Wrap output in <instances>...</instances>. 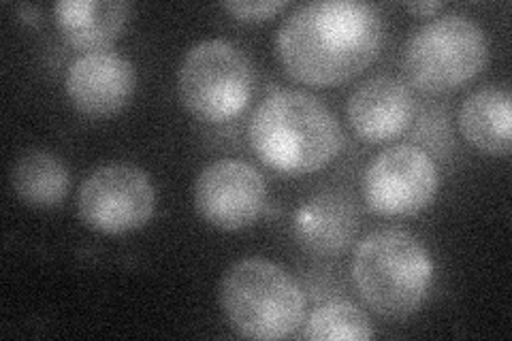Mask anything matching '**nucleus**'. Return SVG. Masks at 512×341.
I'll use <instances>...</instances> for the list:
<instances>
[{"mask_svg":"<svg viewBox=\"0 0 512 341\" xmlns=\"http://www.w3.org/2000/svg\"><path fill=\"white\" fill-rule=\"evenodd\" d=\"M384 39L380 13L352 0H318L295 9L278 30L286 73L312 86H335L376 60Z\"/></svg>","mask_w":512,"mask_h":341,"instance_id":"1","label":"nucleus"},{"mask_svg":"<svg viewBox=\"0 0 512 341\" xmlns=\"http://www.w3.org/2000/svg\"><path fill=\"white\" fill-rule=\"evenodd\" d=\"M250 148L282 175H308L338 156L344 135L329 107L308 92L284 90L256 107Z\"/></svg>","mask_w":512,"mask_h":341,"instance_id":"2","label":"nucleus"},{"mask_svg":"<svg viewBox=\"0 0 512 341\" xmlns=\"http://www.w3.org/2000/svg\"><path fill=\"white\" fill-rule=\"evenodd\" d=\"M352 280L374 312L404 318L425 301L434 282V263L414 235L384 229L359 243L352 258Z\"/></svg>","mask_w":512,"mask_h":341,"instance_id":"3","label":"nucleus"},{"mask_svg":"<svg viewBox=\"0 0 512 341\" xmlns=\"http://www.w3.org/2000/svg\"><path fill=\"white\" fill-rule=\"evenodd\" d=\"M220 307L237 333L252 339L293 335L306 314L297 282L265 258H244L220 282Z\"/></svg>","mask_w":512,"mask_h":341,"instance_id":"4","label":"nucleus"},{"mask_svg":"<svg viewBox=\"0 0 512 341\" xmlns=\"http://www.w3.org/2000/svg\"><path fill=\"white\" fill-rule=\"evenodd\" d=\"M487 58L483 28L466 15L448 13L412 32L402 52V69L412 86L440 94L474 79Z\"/></svg>","mask_w":512,"mask_h":341,"instance_id":"5","label":"nucleus"},{"mask_svg":"<svg viewBox=\"0 0 512 341\" xmlns=\"http://www.w3.org/2000/svg\"><path fill=\"white\" fill-rule=\"evenodd\" d=\"M178 90L195 118L227 122L246 109L252 96L250 64L229 41H201L190 47L180 64Z\"/></svg>","mask_w":512,"mask_h":341,"instance_id":"6","label":"nucleus"},{"mask_svg":"<svg viewBox=\"0 0 512 341\" xmlns=\"http://www.w3.org/2000/svg\"><path fill=\"white\" fill-rule=\"evenodd\" d=\"M156 207L148 175L133 165H105L79 188L77 211L90 229L120 235L146 224Z\"/></svg>","mask_w":512,"mask_h":341,"instance_id":"7","label":"nucleus"},{"mask_svg":"<svg viewBox=\"0 0 512 341\" xmlns=\"http://www.w3.org/2000/svg\"><path fill=\"white\" fill-rule=\"evenodd\" d=\"M363 192L367 205L380 216L419 214L438 192L436 162L414 145H393L367 167Z\"/></svg>","mask_w":512,"mask_h":341,"instance_id":"8","label":"nucleus"},{"mask_svg":"<svg viewBox=\"0 0 512 341\" xmlns=\"http://www.w3.org/2000/svg\"><path fill=\"white\" fill-rule=\"evenodd\" d=\"M263 175L244 160L224 158L207 165L195 184L199 216L220 231L246 229L265 207Z\"/></svg>","mask_w":512,"mask_h":341,"instance_id":"9","label":"nucleus"},{"mask_svg":"<svg viewBox=\"0 0 512 341\" xmlns=\"http://www.w3.org/2000/svg\"><path fill=\"white\" fill-rule=\"evenodd\" d=\"M135 90L131 62L114 52H88L73 60L67 71L71 103L92 118L118 113Z\"/></svg>","mask_w":512,"mask_h":341,"instance_id":"10","label":"nucleus"},{"mask_svg":"<svg viewBox=\"0 0 512 341\" xmlns=\"http://www.w3.org/2000/svg\"><path fill=\"white\" fill-rule=\"evenodd\" d=\"M414 116V96L395 77L378 75L363 81L348 99V120L367 143L402 135Z\"/></svg>","mask_w":512,"mask_h":341,"instance_id":"11","label":"nucleus"},{"mask_svg":"<svg viewBox=\"0 0 512 341\" xmlns=\"http://www.w3.org/2000/svg\"><path fill=\"white\" fill-rule=\"evenodd\" d=\"M359 231L357 207L344 194L323 192L303 203L295 214V237L316 256L344 252Z\"/></svg>","mask_w":512,"mask_h":341,"instance_id":"12","label":"nucleus"},{"mask_svg":"<svg viewBox=\"0 0 512 341\" xmlns=\"http://www.w3.org/2000/svg\"><path fill=\"white\" fill-rule=\"evenodd\" d=\"M62 37L77 50L103 52L126 26L128 5L122 0H62L54 7Z\"/></svg>","mask_w":512,"mask_h":341,"instance_id":"13","label":"nucleus"},{"mask_svg":"<svg viewBox=\"0 0 512 341\" xmlns=\"http://www.w3.org/2000/svg\"><path fill=\"white\" fill-rule=\"evenodd\" d=\"M461 133L474 148L493 156H506L512 145V99L502 88H480L459 109Z\"/></svg>","mask_w":512,"mask_h":341,"instance_id":"14","label":"nucleus"},{"mask_svg":"<svg viewBox=\"0 0 512 341\" xmlns=\"http://www.w3.org/2000/svg\"><path fill=\"white\" fill-rule=\"evenodd\" d=\"M11 186L32 207H54L69 190V171L58 156L32 150L22 154L13 165Z\"/></svg>","mask_w":512,"mask_h":341,"instance_id":"15","label":"nucleus"},{"mask_svg":"<svg viewBox=\"0 0 512 341\" xmlns=\"http://www.w3.org/2000/svg\"><path fill=\"white\" fill-rule=\"evenodd\" d=\"M372 324L363 310L348 301H331L320 305L308 318L303 337L314 341H365L370 339Z\"/></svg>","mask_w":512,"mask_h":341,"instance_id":"16","label":"nucleus"},{"mask_svg":"<svg viewBox=\"0 0 512 341\" xmlns=\"http://www.w3.org/2000/svg\"><path fill=\"white\" fill-rule=\"evenodd\" d=\"M286 7L284 0H265V3H224L222 9L229 11L239 20L254 22V20H267L274 18L278 11Z\"/></svg>","mask_w":512,"mask_h":341,"instance_id":"17","label":"nucleus"},{"mask_svg":"<svg viewBox=\"0 0 512 341\" xmlns=\"http://www.w3.org/2000/svg\"><path fill=\"white\" fill-rule=\"evenodd\" d=\"M406 9L410 13H416V15H431L434 11L442 9V3H429V0H427V3H408Z\"/></svg>","mask_w":512,"mask_h":341,"instance_id":"18","label":"nucleus"},{"mask_svg":"<svg viewBox=\"0 0 512 341\" xmlns=\"http://www.w3.org/2000/svg\"><path fill=\"white\" fill-rule=\"evenodd\" d=\"M18 13L26 15V20H28V22H37V20H39V9H35V7L20 5V7H18Z\"/></svg>","mask_w":512,"mask_h":341,"instance_id":"19","label":"nucleus"}]
</instances>
